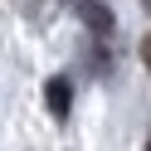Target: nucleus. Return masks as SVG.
Segmentation results:
<instances>
[{
  "mask_svg": "<svg viewBox=\"0 0 151 151\" xmlns=\"http://www.w3.org/2000/svg\"><path fill=\"white\" fill-rule=\"evenodd\" d=\"M146 151H151V141H146Z\"/></svg>",
  "mask_w": 151,
  "mask_h": 151,
  "instance_id": "nucleus-5",
  "label": "nucleus"
},
{
  "mask_svg": "<svg viewBox=\"0 0 151 151\" xmlns=\"http://www.w3.org/2000/svg\"><path fill=\"white\" fill-rule=\"evenodd\" d=\"M141 5H146V10H151V0H141Z\"/></svg>",
  "mask_w": 151,
  "mask_h": 151,
  "instance_id": "nucleus-4",
  "label": "nucleus"
},
{
  "mask_svg": "<svg viewBox=\"0 0 151 151\" xmlns=\"http://www.w3.org/2000/svg\"><path fill=\"white\" fill-rule=\"evenodd\" d=\"M141 59H146V68H151V39H146V44H141Z\"/></svg>",
  "mask_w": 151,
  "mask_h": 151,
  "instance_id": "nucleus-3",
  "label": "nucleus"
},
{
  "mask_svg": "<svg viewBox=\"0 0 151 151\" xmlns=\"http://www.w3.org/2000/svg\"><path fill=\"white\" fill-rule=\"evenodd\" d=\"M73 10H78V15H83V20H88L98 34H112V15L102 10V5H93V0H73Z\"/></svg>",
  "mask_w": 151,
  "mask_h": 151,
  "instance_id": "nucleus-2",
  "label": "nucleus"
},
{
  "mask_svg": "<svg viewBox=\"0 0 151 151\" xmlns=\"http://www.w3.org/2000/svg\"><path fill=\"white\" fill-rule=\"evenodd\" d=\"M44 98H49V112L54 117H68V107H73V88H68V78H49V88H44Z\"/></svg>",
  "mask_w": 151,
  "mask_h": 151,
  "instance_id": "nucleus-1",
  "label": "nucleus"
}]
</instances>
